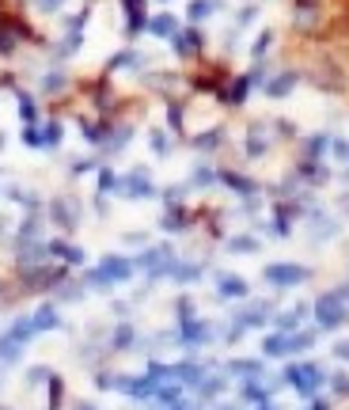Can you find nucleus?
Listing matches in <instances>:
<instances>
[{
    "label": "nucleus",
    "instance_id": "1",
    "mask_svg": "<svg viewBox=\"0 0 349 410\" xmlns=\"http://www.w3.org/2000/svg\"><path fill=\"white\" fill-rule=\"evenodd\" d=\"M349 319V285H338V289H327V293L315 300V323L323 331H334Z\"/></svg>",
    "mask_w": 349,
    "mask_h": 410
},
{
    "label": "nucleus",
    "instance_id": "2",
    "mask_svg": "<svg viewBox=\"0 0 349 410\" xmlns=\"http://www.w3.org/2000/svg\"><path fill=\"white\" fill-rule=\"evenodd\" d=\"M281 380L289 384V388H296L300 395H315V391L323 388V384L330 380L327 373H323L319 365H312V361H292V365L285 368V376Z\"/></svg>",
    "mask_w": 349,
    "mask_h": 410
},
{
    "label": "nucleus",
    "instance_id": "3",
    "mask_svg": "<svg viewBox=\"0 0 349 410\" xmlns=\"http://www.w3.org/2000/svg\"><path fill=\"white\" fill-rule=\"evenodd\" d=\"M315 345V334L312 331H296V334H270L262 339V357H292V353H304Z\"/></svg>",
    "mask_w": 349,
    "mask_h": 410
},
{
    "label": "nucleus",
    "instance_id": "4",
    "mask_svg": "<svg viewBox=\"0 0 349 410\" xmlns=\"http://www.w3.org/2000/svg\"><path fill=\"white\" fill-rule=\"evenodd\" d=\"M262 277L270 281L273 289H292V285H304V281L312 277V270L300 266V262H270V266L262 270Z\"/></svg>",
    "mask_w": 349,
    "mask_h": 410
},
{
    "label": "nucleus",
    "instance_id": "5",
    "mask_svg": "<svg viewBox=\"0 0 349 410\" xmlns=\"http://www.w3.org/2000/svg\"><path fill=\"white\" fill-rule=\"evenodd\" d=\"M133 266L137 262H129V259H103L99 266H95V273H92V281L95 285H118V281H129L133 277Z\"/></svg>",
    "mask_w": 349,
    "mask_h": 410
},
{
    "label": "nucleus",
    "instance_id": "6",
    "mask_svg": "<svg viewBox=\"0 0 349 410\" xmlns=\"http://www.w3.org/2000/svg\"><path fill=\"white\" fill-rule=\"evenodd\" d=\"M266 319H270V304H247L243 311H235V331H255V327H262Z\"/></svg>",
    "mask_w": 349,
    "mask_h": 410
},
{
    "label": "nucleus",
    "instance_id": "7",
    "mask_svg": "<svg viewBox=\"0 0 349 410\" xmlns=\"http://www.w3.org/2000/svg\"><path fill=\"white\" fill-rule=\"evenodd\" d=\"M213 339V327L201 323V319H186L182 323V345H205Z\"/></svg>",
    "mask_w": 349,
    "mask_h": 410
},
{
    "label": "nucleus",
    "instance_id": "8",
    "mask_svg": "<svg viewBox=\"0 0 349 410\" xmlns=\"http://www.w3.org/2000/svg\"><path fill=\"white\" fill-rule=\"evenodd\" d=\"M216 293L232 296V300H243V296H247V281H243L239 273H221V277H216Z\"/></svg>",
    "mask_w": 349,
    "mask_h": 410
},
{
    "label": "nucleus",
    "instance_id": "9",
    "mask_svg": "<svg viewBox=\"0 0 349 410\" xmlns=\"http://www.w3.org/2000/svg\"><path fill=\"white\" fill-rule=\"evenodd\" d=\"M228 373L239 376V380H255L266 368H262V361H255V357H235V361H228Z\"/></svg>",
    "mask_w": 349,
    "mask_h": 410
},
{
    "label": "nucleus",
    "instance_id": "10",
    "mask_svg": "<svg viewBox=\"0 0 349 410\" xmlns=\"http://www.w3.org/2000/svg\"><path fill=\"white\" fill-rule=\"evenodd\" d=\"M304 316H307V304H300V308H292V311H285V316H278V327H281V334L296 331V327L304 323Z\"/></svg>",
    "mask_w": 349,
    "mask_h": 410
},
{
    "label": "nucleus",
    "instance_id": "11",
    "mask_svg": "<svg viewBox=\"0 0 349 410\" xmlns=\"http://www.w3.org/2000/svg\"><path fill=\"white\" fill-rule=\"evenodd\" d=\"M126 12H129V35L144 27V0H126Z\"/></svg>",
    "mask_w": 349,
    "mask_h": 410
},
{
    "label": "nucleus",
    "instance_id": "12",
    "mask_svg": "<svg viewBox=\"0 0 349 410\" xmlns=\"http://www.w3.org/2000/svg\"><path fill=\"white\" fill-rule=\"evenodd\" d=\"M126 187H129L126 194H133V198H137V194H141V198H148V194H152V187H148V179H144V175H129Z\"/></svg>",
    "mask_w": 349,
    "mask_h": 410
},
{
    "label": "nucleus",
    "instance_id": "13",
    "mask_svg": "<svg viewBox=\"0 0 349 410\" xmlns=\"http://www.w3.org/2000/svg\"><path fill=\"white\" fill-rule=\"evenodd\" d=\"M292 84H296V76H292V69H289V72H281V76H278V80H273V84H270V95H273V99H278V95H285Z\"/></svg>",
    "mask_w": 349,
    "mask_h": 410
},
{
    "label": "nucleus",
    "instance_id": "14",
    "mask_svg": "<svg viewBox=\"0 0 349 410\" xmlns=\"http://www.w3.org/2000/svg\"><path fill=\"white\" fill-rule=\"evenodd\" d=\"M201 46V38H198V31H186V35H178V42H175V50L178 53H190V50H198Z\"/></svg>",
    "mask_w": 349,
    "mask_h": 410
},
{
    "label": "nucleus",
    "instance_id": "15",
    "mask_svg": "<svg viewBox=\"0 0 349 410\" xmlns=\"http://www.w3.org/2000/svg\"><path fill=\"white\" fill-rule=\"evenodd\" d=\"M258 247V239L255 236H232V251H239V255H250Z\"/></svg>",
    "mask_w": 349,
    "mask_h": 410
},
{
    "label": "nucleus",
    "instance_id": "16",
    "mask_svg": "<svg viewBox=\"0 0 349 410\" xmlns=\"http://www.w3.org/2000/svg\"><path fill=\"white\" fill-rule=\"evenodd\" d=\"M152 31H156V35H175V19L171 15H156V19H152Z\"/></svg>",
    "mask_w": 349,
    "mask_h": 410
},
{
    "label": "nucleus",
    "instance_id": "17",
    "mask_svg": "<svg viewBox=\"0 0 349 410\" xmlns=\"http://www.w3.org/2000/svg\"><path fill=\"white\" fill-rule=\"evenodd\" d=\"M129 342H133V327H118L114 331V350H129Z\"/></svg>",
    "mask_w": 349,
    "mask_h": 410
},
{
    "label": "nucleus",
    "instance_id": "18",
    "mask_svg": "<svg viewBox=\"0 0 349 410\" xmlns=\"http://www.w3.org/2000/svg\"><path fill=\"white\" fill-rule=\"evenodd\" d=\"M330 388H334L338 395H349V376L346 373H334V376H330Z\"/></svg>",
    "mask_w": 349,
    "mask_h": 410
},
{
    "label": "nucleus",
    "instance_id": "19",
    "mask_svg": "<svg viewBox=\"0 0 349 410\" xmlns=\"http://www.w3.org/2000/svg\"><path fill=\"white\" fill-rule=\"evenodd\" d=\"M209 12H213L209 0H194V4H190V19H201V15H209Z\"/></svg>",
    "mask_w": 349,
    "mask_h": 410
},
{
    "label": "nucleus",
    "instance_id": "20",
    "mask_svg": "<svg viewBox=\"0 0 349 410\" xmlns=\"http://www.w3.org/2000/svg\"><path fill=\"white\" fill-rule=\"evenodd\" d=\"M35 4H38V8H42V12H53V8H58V4H61V0H35Z\"/></svg>",
    "mask_w": 349,
    "mask_h": 410
},
{
    "label": "nucleus",
    "instance_id": "21",
    "mask_svg": "<svg viewBox=\"0 0 349 410\" xmlns=\"http://www.w3.org/2000/svg\"><path fill=\"white\" fill-rule=\"evenodd\" d=\"M258 410H278V403H273V399L270 403H258Z\"/></svg>",
    "mask_w": 349,
    "mask_h": 410
},
{
    "label": "nucleus",
    "instance_id": "22",
    "mask_svg": "<svg viewBox=\"0 0 349 410\" xmlns=\"http://www.w3.org/2000/svg\"><path fill=\"white\" fill-rule=\"evenodd\" d=\"M221 410H239V407H235V403H232V407H221Z\"/></svg>",
    "mask_w": 349,
    "mask_h": 410
}]
</instances>
